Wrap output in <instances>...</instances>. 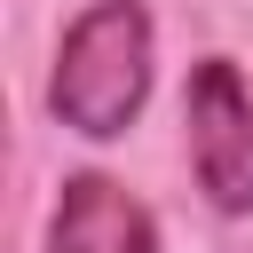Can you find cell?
<instances>
[{"instance_id": "cell-1", "label": "cell", "mask_w": 253, "mask_h": 253, "mask_svg": "<svg viewBox=\"0 0 253 253\" xmlns=\"http://www.w3.org/2000/svg\"><path fill=\"white\" fill-rule=\"evenodd\" d=\"M150 47H158V32H150L142 0H95L63 32V47H55L47 111L71 134H87V142L126 134L134 111H142V95H150Z\"/></svg>"}, {"instance_id": "cell-2", "label": "cell", "mask_w": 253, "mask_h": 253, "mask_svg": "<svg viewBox=\"0 0 253 253\" xmlns=\"http://www.w3.org/2000/svg\"><path fill=\"white\" fill-rule=\"evenodd\" d=\"M182 119H190V166H198V190H206L221 213H253V95H245V79H237L229 55L190 63Z\"/></svg>"}, {"instance_id": "cell-3", "label": "cell", "mask_w": 253, "mask_h": 253, "mask_svg": "<svg viewBox=\"0 0 253 253\" xmlns=\"http://www.w3.org/2000/svg\"><path fill=\"white\" fill-rule=\"evenodd\" d=\"M47 253H158V221L126 182L71 174L47 213Z\"/></svg>"}]
</instances>
